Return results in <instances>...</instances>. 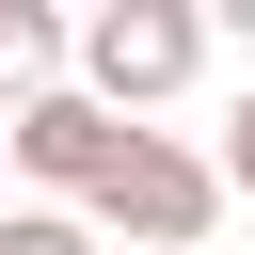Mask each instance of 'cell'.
<instances>
[{"label": "cell", "instance_id": "2", "mask_svg": "<svg viewBox=\"0 0 255 255\" xmlns=\"http://www.w3.org/2000/svg\"><path fill=\"white\" fill-rule=\"evenodd\" d=\"M80 223H96V255H112V239H128V255H207L223 175H207L175 128H128V143H112V175L80 191Z\"/></svg>", "mask_w": 255, "mask_h": 255}, {"label": "cell", "instance_id": "5", "mask_svg": "<svg viewBox=\"0 0 255 255\" xmlns=\"http://www.w3.org/2000/svg\"><path fill=\"white\" fill-rule=\"evenodd\" d=\"M0 255H96L80 207H0Z\"/></svg>", "mask_w": 255, "mask_h": 255}, {"label": "cell", "instance_id": "6", "mask_svg": "<svg viewBox=\"0 0 255 255\" xmlns=\"http://www.w3.org/2000/svg\"><path fill=\"white\" fill-rule=\"evenodd\" d=\"M207 175H223V207H255V80H239V112H223V159H207Z\"/></svg>", "mask_w": 255, "mask_h": 255}, {"label": "cell", "instance_id": "1", "mask_svg": "<svg viewBox=\"0 0 255 255\" xmlns=\"http://www.w3.org/2000/svg\"><path fill=\"white\" fill-rule=\"evenodd\" d=\"M64 80H80L112 128H143L159 96L207 80V16H191V0H96V16L64 32Z\"/></svg>", "mask_w": 255, "mask_h": 255}, {"label": "cell", "instance_id": "4", "mask_svg": "<svg viewBox=\"0 0 255 255\" xmlns=\"http://www.w3.org/2000/svg\"><path fill=\"white\" fill-rule=\"evenodd\" d=\"M48 80H64V16L48 0H0V112H32Z\"/></svg>", "mask_w": 255, "mask_h": 255}, {"label": "cell", "instance_id": "3", "mask_svg": "<svg viewBox=\"0 0 255 255\" xmlns=\"http://www.w3.org/2000/svg\"><path fill=\"white\" fill-rule=\"evenodd\" d=\"M112 143H128V128H112V112L80 96V80H48L32 112H0V159L32 175V207H80V191L112 175Z\"/></svg>", "mask_w": 255, "mask_h": 255}]
</instances>
